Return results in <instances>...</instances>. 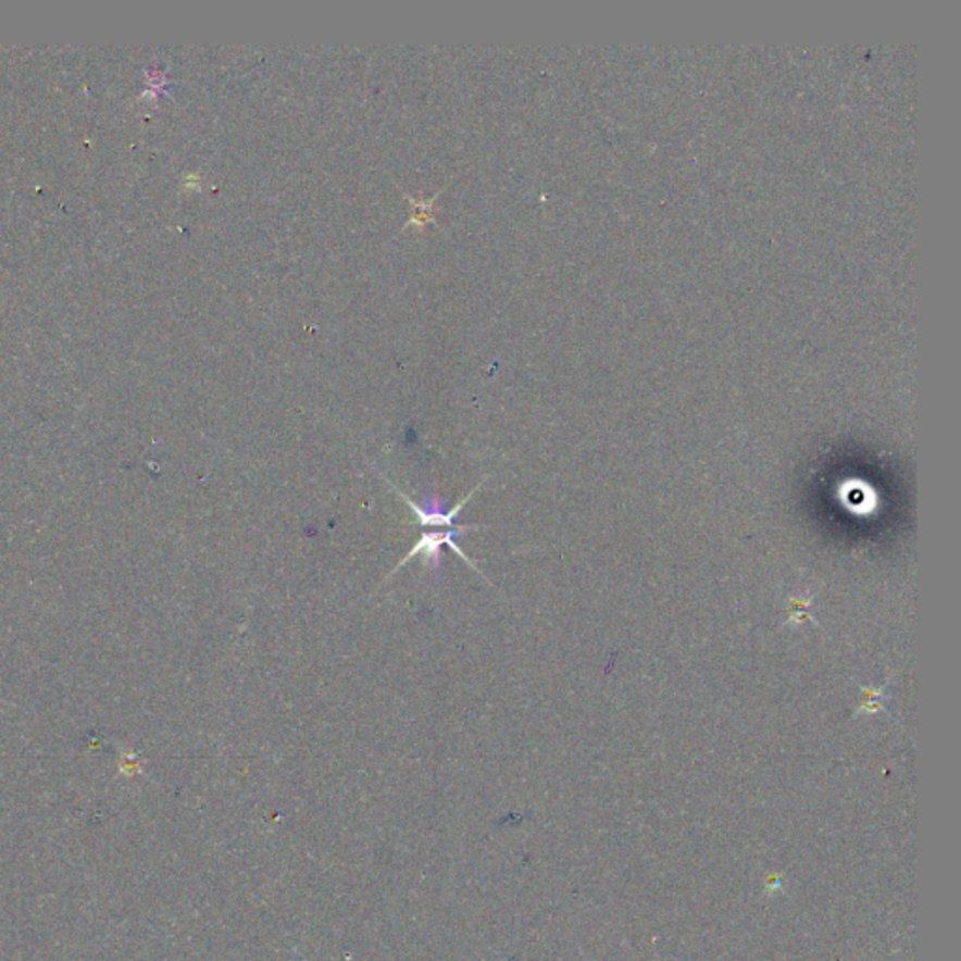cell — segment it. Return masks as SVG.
Here are the masks:
<instances>
[{"instance_id": "6da1fadb", "label": "cell", "mask_w": 961, "mask_h": 961, "mask_svg": "<svg viewBox=\"0 0 961 961\" xmlns=\"http://www.w3.org/2000/svg\"><path fill=\"white\" fill-rule=\"evenodd\" d=\"M470 528H474V526H459V528L451 529V532H438V534H423L420 542H417V545H415V547H413V549L408 552V557L402 560V563H400V565H404V563L408 562L410 558L420 557V554H423V560L430 563L434 570H438V567H440L441 547H444V545H447L449 549L454 550V552H457L459 557L464 558V560H466V563H470V565H472V562L467 560L466 554H464V552L459 549V545L453 541L454 537L462 536V532Z\"/></svg>"}, {"instance_id": "7a4b0ae2", "label": "cell", "mask_w": 961, "mask_h": 961, "mask_svg": "<svg viewBox=\"0 0 961 961\" xmlns=\"http://www.w3.org/2000/svg\"><path fill=\"white\" fill-rule=\"evenodd\" d=\"M399 495L404 498L405 503H408L413 513L417 515L421 526H454V516L461 513L464 503L472 498V495L466 496L457 508L451 509V511H444L441 501L436 500L434 496H428V498L423 501V506H420V503H413V501L410 500L408 496L402 495V492H399Z\"/></svg>"}]
</instances>
